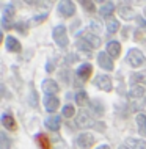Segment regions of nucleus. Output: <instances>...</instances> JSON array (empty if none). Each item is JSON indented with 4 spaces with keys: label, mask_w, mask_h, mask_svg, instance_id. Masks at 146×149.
<instances>
[{
    "label": "nucleus",
    "mask_w": 146,
    "mask_h": 149,
    "mask_svg": "<svg viewBox=\"0 0 146 149\" xmlns=\"http://www.w3.org/2000/svg\"><path fill=\"white\" fill-rule=\"evenodd\" d=\"M127 61L133 68H141L146 64V58L138 49H131L127 52Z\"/></svg>",
    "instance_id": "f257e3e1"
},
{
    "label": "nucleus",
    "mask_w": 146,
    "mask_h": 149,
    "mask_svg": "<svg viewBox=\"0 0 146 149\" xmlns=\"http://www.w3.org/2000/svg\"><path fill=\"white\" fill-rule=\"evenodd\" d=\"M52 36H54V41L58 44L60 47H66L68 46V35H66V29L63 25L55 27L54 31H52Z\"/></svg>",
    "instance_id": "f03ea898"
},
{
    "label": "nucleus",
    "mask_w": 146,
    "mask_h": 149,
    "mask_svg": "<svg viewBox=\"0 0 146 149\" xmlns=\"http://www.w3.org/2000/svg\"><path fill=\"white\" fill-rule=\"evenodd\" d=\"M93 144H94V136L91 134H88V132L77 136V146L80 149H90Z\"/></svg>",
    "instance_id": "7ed1b4c3"
},
{
    "label": "nucleus",
    "mask_w": 146,
    "mask_h": 149,
    "mask_svg": "<svg viewBox=\"0 0 146 149\" xmlns=\"http://www.w3.org/2000/svg\"><path fill=\"white\" fill-rule=\"evenodd\" d=\"M13 16H14V6L13 5H6L5 10H3V17H2V25H3L5 30H8L11 25H13V22H11Z\"/></svg>",
    "instance_id": "20e7f679"
},
{
    "label": "nucleus",
    "mask_w": 146,
    "mask_h": 149,
    "mask_svg": "<svg viewBox=\"0 0 146 149\" xmlns=\"http://www.w3.org/2000/svg\"><path fill=\"white\" fill-rule=\"evenodd\" d=\"M75 124L79 127H90V126H93V119H91V116L87 113L85 110H82V111H79V115H77V118H75Z\"/></svg>",
    "instance_id": "39448f33"
},
{
    "label": "nucleus",
    "mask_w": 146,
    "mask_h": 149,
    "mask_svg": "<svg viewBox=\"0 0 146 149\" xmlns=\"http://www.w3.org/2000/svg\"><path fill=\"white\" fill-rule=\"evenodd\" d=\"M97 63H99L101 68H104V69L107 71H113V60L110 58V55L105 54V52H101L99 55H97Z\"/></svg>",
    "instance_id": "423d86ee"
},
{
    "label": "nucleus",
    "mask_w": 146,
    "mask_h": 149,
    "mask_svg": "<svg viewBox=\"0 0 146 149\" xmlns=\"http://www.w3.org/2000/svg\"><path fill=\"white\" fill-rule=\"evenodd\" d=\"M94 83H96V86L97 88H101V90H104V91H112V79L108 77V75H97L96 80H94Z\"/></svg>",
    "instance_id": "0eeeda50"
},
{
    "label": "nucleus",
    "mask_w": 146,
    "mask_h": 149,
    "mask_svg": "<svg viewBox=\"0 0 146 149\" xmlns=\"http://www.w3.org/2000/svg\"><path fill=\"white\" fill-rule=\"evenodd\" d=\"M58 11L63 16H68V17H69V16H72L75 13V5L72 2H61L58 5Z\"/></svg>",
    "instance_id": "6e6552de"
},
{
    "label": "nucleus",
    "mask_w": 146,
    "mask_h": 149,
    "mask_svg": "<svg viewBox=\"0 0 146 149\" xmlns=\"http://www.w3.org/2000/svg\"><path fill=\"white\" fill-rule=\"evenodd\" d=\"M43 90L47 93V96H54L55 93L60 91V88H58V85H57L55 80H44L43 82Z\"/></svg>",
    "instance_id": "1a4fd4ad"
},
{
    "label": "nucleus",
    "mask_w": 146,
    "mask_h": 149,
    "mask_svg": "<svg viewBox=\"0 0 146 149\" xmlns=\"http://www.w3.org/2000/svg\"><path fill=\"white\" fill-rule=\"evenodd\" d=\"M44 105H46L47 111H55L60 105V100L55 97V96H46L44 97Z\"/></svg>",
    "instance_id": "9d476101"
},
{
    "label": "nucleus",
    "mask_w": 146,
    "mask_h": 149,
    "mask_svg": "<svg viewBox=\"0 0 146 149\" xmlns=\"http://www.w3.org/2000/svg\"><path fill=\"white\" fill-rule=\"evenodd\" d=\"M107 54L110 55V57H113V58L119 57V54H121V44L118 41H110V42L107 44Z\"/></svg>",
    "instance_id": "9b49d317"
},
{
    "label": "nucleus",
    "mask_w": 146,
    "mask_h": 149,
    "mask_svg": "<svg viewBox=\"0 0 146 149\" xmlns=\"http://www.w3.org/2000/svg\"><path fill=\"white\" fill-rule=\"evenodd\" d=\"M91 72H93V66H91V64L83 63L82 66L77 69V75H79L80 79H83V80H88V77L91 75Z\"/></svg>",
    "instance_id": "f8f14e48"
},
{
    "label": "nucleus",
    "mask_w": 146,
    "mask_h": 149,
    "mask_svg": "<svg viewBox=\"0 0 146 149\" xmlns=\"http://www.w3.org/2000/svg\"><path fill=\"white\" fill-rule=\"evenodd\" d=\"M5 44H6V49L8 50H11V52H21V42H19L16 38H13V36H6Z\"/></svg>",
    "instance_id": "ddd939ff"
},
{
    "label": "nucleus",
    "mask_w": 146,
    "mask_h": 149,
    "mask_svg": "<svg viewBox=\"0 0 146 149\" xmlns=\"http://www.w3.org/2000/svg\"><path fill=\"white\" fill-rule=\"evenodd\" d=\"M46 127L50 129V130H58L60 126H61V118L60 116H50V118L46 119Z\"/></svg>",
    "instance_id": "4468645a"
},
{
    "label": "nucleus",
    "mask_w": 146,
    "mask_h": 149,
    "mask_svg": "<svg viewBox=\"0 0 146 149\" xmlns=\"http://www.w3.org/2000/svg\"><path fill=\"white\" fill-rule=\"evenodd\" d=\"M2 124H3V127L10 129V130H14V129H16V121H14V118H13L11 115H8V113H3V115H2Z\"/></svg>",
    "instance_id": "2eb2a0df"
},
{
    "label": "nucleus",
    "mask_w": 146,
    "mask_h": 149,
    "mask_svg": "<svg viewBox=\"0 0 146 149\" xmlns=\"http://www.w3.org/2000/svg\"><path fill=\"white\" fill-rule=\"evenodd\" d=\"M83 41H87V42L93 47V49H94V47H99V46H101V39L97 38V36L91 35V33H85V35H83Z\"/></svg>",
    "instance_id": "dca6fc26"
},
{
    "label": "nucleus",
    "mask_w": 146,
    "mask_h": 149,
    "mask_svg": "<svg viewBox=\"0 0 146 149\" xmlns=\"http://www.w3.org/2000/svg\"><path fill=\"white\" fill-rule=\"evenodd\" d=\"M137 126H138V132L143 136H146V116L143 113L137 115Z\"/></svg>",
    "instance_id": "f3484780"
},
{
    "label": "nucleus",
    "mask_w": 146,
    "mask_h": 149,
    "mask_svg": "<svg viewBox=\"0 0 146 149\" xmlns=\"http://www.w3.org/2000/svg\"><path fill=\"white\" fill-rule=\"evenodd\" d=\"M75 102H77V105H87L88 104V94L85 91H79V93H75Z\"/></svg>",
    "instance_id": "a211bd4d"
},
{
    "label": "nucleus",
    "mask_w": 146,
    "mask_h": 149,
    "mask_svg": "<svg viewBox=\"0 0 146 149\" xmlns=\"http://www.w3.org/2000/svg\"><path fill=\"white\" fill-rule=\"evenodd\" d=\"M113 11H115V5H113L112 2L105 3V5L101 8V16H105V17H108V16L113 14Z\"/></svg>",
    "instance_id": "6ab92c4d"
},
{
    "label": "nucleus",
    "mask_w": 146,
    "mask_h": 149,
    "mask_svg": "<svg viewBox=\"0 0 146 149\" xmlns=\"http://www.w3.org/2000/svg\"><path fill=\"white\" fill-rule=\"evenodd\" d=\"M119 14L123 16L124 19H133L135 17V13H133V10L131 6H121L119 8Z\"/></svg>",
    "instance_id": "aec40b11"
},
{
    "label": "nucleus",
    "mask_w": 146,
    "mask_h": 149,
    "mask_svg": "<svg viewBox=\"0 0 146 149\" xmlns=\"http://www.w3.org/2000/svg\"><path fill=\"white\" fill-rule=\"evenodd\" d=\"M36 141L39 143V146L43 149H50V141H49V138L46 135H38L36 136Z\"/></svg>",
    "instance_id": "412c9836"
},
{
    "label": "nucleus",
    "mask_w": 146,
    "mask_h": 149,
    "mask_svg": "<svg viewBox=\"0 0 146 149\" xmlns=\"http://www.w3.org/2000/svg\"><path fill=\"white\" fill-rule=\"evenodd\" d=\"M119 29V22L116 21V19H108L107 21V30L110 31V33H115V31H118Z\"/></svg>",
    "instance_id": "4be33fe9"
},
{
    "label": "nucleus",
    "mask_w": 146,
    "mask_h": 149,
    "mask_svg": "<svg viewBox=\"0 0 146 149\" xmlns=\"http://www.w3.org/2000/svg\"><path fill=\"white\" fill-rule=\"evenodd\" d=\"M127 143L131 144L133 149H145V141L143 140H135V138H129Z\"/></svg>",
    "instance_id": "5701e85b"
},
{
    "label": "nucleus",
    "mask_w": 146,
    "mask_h": 149,
    "mask_svg": "<svg viewBox=\"0 0 146 149\" xmlns=\"http://www.w3.org/2000/svg\"><path fill=\"white\" fill-rule=\"evenodd\" d=\"M143 94H145V88L143 86H138V85L132 86V90H131V96H132V97H141Z\"/></svg>",
    "instance_id": "b1692460"
},
{
    "label": "nucleus",
    "mask_w": 146,
    "mask_h": 149,
    "mask_svg": "<svg viewBox=\"0 0 146 149\" xmlns=\"http://www.w3.org/2000/svg\"><path fill=\"white\" fill-rule=\"evenodd\" d=\"M74 113H75V108L72 105L63 107V116H64V118H71V116H74Z\"/></svg>",
    "instance_id": "393cba45"
},
{
    "label": "nucleus",
    "mask_w": 146,
    "mask_h": 149,
    "mask_svg": "<svg viewBox=\"0 0 146 149\" xmlns=\"http://www.w3.org/2000/svg\"><path fill=\"white\" fill-rule=\"evenodd\" d=\"M77 46H79V49H82V50H87V52H90L93 47L88 44L87 41H83V39H80V41H77Z\"/></svg>",
    "instance_id": "a878e982"
},
{
    "label": "nucleus",
    "mask_w": 146,
    "mask_h": 149,
    "mask_svg": "<svg viewBox=\"0 0 146 149\" xmlns=\"http://www.w3.org/2000/svg\"><path fill=\"white\" fill-rule=\"evenodd\" d=\"M82 5L87 11H94V3L93 2H82Z\"/></svg>",
    "instance_id": "bb28decb"
},
{
    "label": "nucleus",
    "mask_w": 146,
    "mask_h": 149,
    "mask_svg": "<svg viewBox=\"0 0 146 149\" xmlns=\"http://www.w3.org/2000/svg\"><path fill=\"white\" fill-rule=\"evenodd\" d=\"M46 17H47L46 14H41V16H36V17H35V22H36V24H39V22L46 21Z\"/></svg>",
    "instance_id": "cd10ccee"
},
{
    "label": "nucleus",
    "mask_w": 146,
    "mask_h": 149,
    "mask_svg": "<svg viewBox=\"0 0 146 149\" xmlns=\"http://www.w3.org/2000/svg\"><path fill=\"white\" fill-rule=\"evenodd\" d=\"M0 136H2V140H3V148H10V144H8V140H6V135L3 134H0Z\"/></svg>",
    "instance_id": "c85d7f7f"
},
{
    "label": "nucleus",
    "mask_w": 146,
    "mask_h": 149,
    "mask_svg": "<svg viewBox=\"0 0 146 149\" xmlns=\"http://www.w3.org/2000/svg\"><path fill=\"white\" fill-rule=\"evenodd\" d=\"M94 108H96V111H97V113H102V111H104V108H102V107H99V102H96Z\"/></svg>",
    "instance_id": "c756f323"
},
{
    "label": "nucleus",
    "mask_w": 146,
    "mask_h": 149,
    "mask_svg": "<svg viewBox=\"0 0 146 149\" xmlns=\"http://www.w3.org/2000/svg\"><path fill=\"white\" fill-rule=\"evenodd\" d=\"M137 21H138V24H140L141 27H146V21H145V19H141V17H137Z\"/></svg>",
    "instance_id": "7c9ffc66"
},
{
    "label": "nucleus",
    "mask_w": 146,
    "mask_h": 149,
    "mask_svg": "<svg viewBox=\"0 0 146 149\" xmlns=\"http://www.w3.org/2000/svg\"><path fill=\"white\" fill-rule=\"evenodd\" d=\"M46 69H47L49 72H50V71H54V66H52V64H50V63H49V64H47V68H46Z\"/></svg>",
    "instance_id": "2f4dec72"
},
{
    "label": "nucleus",
    "mask_w": 146,
    "mask_h": 149,
    "mask_svg": "<svg viewBox=\"0 0 146 149\" xmlns=\"http://www.w3.org/2000/svg\"><path fill=\"white\" fill-rule=\"evenodd\" d=\"M97 149H110L108 146H101V148H97Z\"/></svg>",
    "instance_id": "473e14b6"
},
{
    "label": "nucleus",
    "mask_w": 146,
    "mask_h": 149,
    "mask_svg": "<svg viewBox=\"0 0 146 149\" xmlns=\"http://www.w3.org/2000/svg\"><path fill=\"white\" fill-rule=\"evenodd\" d=\"M118 149H129V148H127V146H124V144H123V146H119Z\"/></svg>",
    "instance_id": "72a5a7b5"
},
{
    "label": "nucleus",
    "mask_w": 146,
    "mask_h": 149,
    "mask_svg": "<svg viewBox=\"0 0 146 149\" xmlns=\"http://www.w3.org/2000/svg\"><path fill=\"white\" fill-rule=\"evenodd\" d=\"M145 14H146V8H145Z\"/></svg>",
    "instance_id": "f704fd0d"
}]
</instances>
